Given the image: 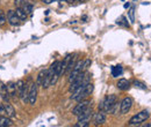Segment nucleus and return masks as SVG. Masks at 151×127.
Returning a JSON list of instances; mask_svg holds the SVG:
<instances>
[{
	"instance_id": "1",
	"label": "nucleus",
	"mask_w": 151,
	"mask_h": 127,
	"mask_svg": "<svg viewBox=\"0 0 151 127\" xmlns=\"http://www.w3.org/2000/svg\"><path fill=\"white\" fill-rule=\"evenodd\" d=\"M150 118V112L148 110H143L141 112H138L137 114H135L134 117L130 118L128 125L129 126H137V125H141L142 123H144L147 119Z\"/></svg>"
},
{
	"instance_id": "2",
	"label": "nucleus",
	"mask_w": 151,
	"mask_h": 127,
	"mask_svg": "<svg viewBox=\"0 0 151 127\" xmlns=\"http://www.w3.org/2000/svg\"><path fill=\"white\" fill-rule=\"evenodd\" d=\"M116 102H117L116 95H108V96H106L104 98V101L99 105V110H102L104 112H109Z\"/></svg>"
},
{
	"instance_id": "3",
	"label": "nucleus",
	"mask_w": 151,
	"mask_h": 127,
	"mask_svg": "<svg viewBox=\"0 0 151 127\" xmlns=\"http://www.w3.org/2000/svg\"><path fill=\"white\" fill-rule=\"evenodd\" d=\"M0 116H6V117L13 119L17 117V113H15L14 108L8 102H5V103L0 104Z\"/></svg>"
},
{
	"instance_id": "4",
	"label": "nucleus",
	"mask_w": 151,
	"mask_h": 127,
	"mask_svg": "<svg viewBox=\"0 0 151 127\" xmlns=\"http://www.w3.org/2000/svg\"><path fill=\"white\" fill-rule=\"evenodd\" d=\"M18 84V96L23 101L28 102V86L23 80H19L17 82Z\"/></svg>"
},
{
	"instance_id": "5",
	"label": "nucleus",
	"mask_w": 151,
	"mask_h": 127,
	"mask_svg": "<svg viewBox=\"0 0 151 127\" xmlns=\"http://www.w3.org/2000/svg\"><path fill=\"white\" fill-rule=\"evenodd\" d=\"M36 99H37V84L32 83L29 86V90H28V102L30 105H35Z\"/></svg>"
},
{
	"instance_id": "6",
	"label": "nucleus",
	"mask_w": 151,
	"mask_h": 127,
	"mask_svg": "<svg viewBox=\"0 0 151 127\" xmlns=\"http://www.w3.org/2000/svg\"><path fill=\"white\" fill-rule=\"evenodd\" d=\"M91 104H92L91 101H84V99H83V101H79L78 104H77L75 108H73V110H72V113L77 117L78 114H80L83 111H85L88 106H91Z\"/></svg>"
},
{
	"instance_id": "7",
	"label": "nucleus",
	"mask_w": 151,
	"mask_h": 127,
	"mask_svg": "<svg viewBox=\"0 0 151 127\" xmlns=\"http://www.w3.org/2000/svg\"><path fill=\"white\" fill-rule=\"evenodd\" d=\"M132 97H124L123 99H122V102L120 103V112L122 113V114H126V113H128L130 109H132Z\"/></svg>"
},
{
	"instance_id": "8",
	"label": "nucleus",
	"mask_w": 151,
	"mask_h": 127,
	"mask_svg": "<svg viewBox=\"0 0 151 127\" xmlns=\"http://www.w3.org/2000/svg\"><path fill=\"white\" fill-rule=\"evenodd\" d=\"M93 116V110L92 106H88L85 111H83L80 114H78V121H90Z\"/></svg>"
},
{
	"instance_id": "9",
	"label": "nucleus",
	"mask_w": 151,
	"mask_h": 127,
	"mask_svg": "<svg viewBox=\"0 0 151 127\" xmlns=\"http://www.w3.org/2000/svg\"><path fill=\"white\" fill-rule=\"evenodd\" d=\"M93 123L95 126L104 125L106 123V112H104L102 110H99V112H96L93 117Z\"/></svg>"
},
{
	"instance_id": "10",
	"label": "nucleus",
	"mask_w": 151,
	"mask_h": 127,
	"mask_svg": "<svg viewBox=\"0 0 151 127\" xmlns=\"http://www.w3.org/2000/svg\"><path fill=\"white\" fill-rule=\"evenodd\" d=\"M7 21H8V23L11 24V26H18L20 23V18H18V15L15 14V11H13V9H9L8 12H7Z\"/></svg>"
},
{
	"instance_id": "11",
	"label": "nucleus",
	"mask_w": 151,
	"mask_h": 127,
	"mask_svg": "<svg viewBox=\"0 0 151 127\" xmlns=\"http://www.w3.org/2000/svg\"><path fill=\"white\" fill-rule=\"evenodd\" d=\"M6 89L9 95V97H17L18 96V84L17 82H9L6 84Z\"/></svg>"
},
{
	"instance_id": "12",
	"label": "nucleus",
	"mask_w": 151,
	"mask_h": 127,
	"mask_svg": "<svg viewBox=\"0 0 151 127\" xmlns=\"http://www.w3.org/2000/svg\"><path fill=\"white\" fill-rule=\"evenodd\" d=\"M116 87H117V89H120V90L126 91L130 88V82H129L128 80H126V79H120V80L117 81V83H116Z\"/></svg>"
},
{
	"instance_id": "13",
	"label": "nucleus",
	"mask_w": 151,
	"mask_h": 127,
	"mask_svg": "<svg viewBox=\"0 0 151 127\" xmlns=\"http://www.w3.org/2000/svg\"><path fill=\"white\" fill-rule=\"evenodd\" d=\"M13 126V120L6 116H0V127Z\"/></svg>"
},
{
	"instance_id": "14",
	"label": "nucleus",
	"mask_w": 151,
	"mask_h": 127,
	"mask_svg": "<svg viewBox=\"0 0 151 127\" xmlns=\"http://www.w3.org/2000/svg\"><path fill=\"white\" fill-rule=\"evenodd\" d=\"M73 55H68L65 58H64V60L62 61V68H60V75H63V74H65V71H66V67H68V65H69V62H70V60H71V58H72Z\"/></svg>"
},
{
	"instance_id": "15",
	"label": "nucleus",
	"mask_w": 151,
	"mask_h": 127,
	"mask_svg": "<svg viewBox=\"0 0 151 127\" xmlns=\"http://www.w3.org/2000/svg\"><path fill=\"white\" fill-rule=\"evenodd\" d=\"M122 73H123L122 66L119 65V66H113V67H112V75H113V77H119V76H121Z\"/></svg>"
},
{
	"instance_id": "16",
	"label": "nucleus",
	"mask_w": 151,
	"mask_h": 127,
	"mask_svg": "<svg viewBox=\"0 0 151 127\" xmlns=\"http://www.w3.org/2000/svg\"><path fill=\"white\" fill-rule=\"evenodd\" d=\"M15 14L18 15V18H20V21H26L28 18V14L22 9V8H17L15 9Z\"/></svg>"
},
{
	"instance_id": "17",
	"label": "nucleus",
	"mask_w": 151,
	"mask_h": 127,
	"mask_svg": "<svg viewBox=\"0 0 151 127\" xmlns=\"http://www.w3.org/2000/svg\"><path fill=\"white\" fill-rule=\"evenodd\" d=\"M22 9H23L28 15H32V14H33V5H30L29 2H26V1H24Z\"/></svg>"
},
{
	"instance_id": "18",
	"label": "nucleus",
	"mask_w": 151,
	"mask_h": 127,
	"mask_svg": "<svg viewBox=\"0 0 151 127\" xmlns=\"http://www.w3.org/2000/svg\"><path fill=\"white\" fill-rule=\"evenodd\" d=\"M47 70H48V68H47ZM47 70H42L41 72L38 73L37 81H36V84H37V86H41V82H42V80H43V76H44V74L47 73Z\"/></svg>"
},
{
	"instance_id": "19",
	"label": "nucleus",
	"mask_w": 151,
	"mask_h": 127,
	"mask_svg": "<svg viewBox=\"0 0 151 127\" xmlns=\"http://www.w3.org/2000/svg\"><path fill=\"white\" fill-rule=\"evenodd\" d=\"M75 57H72V58H71V60H70V62H69V65H68V67H66V71H65V74H66V73H68V74H69V73L71 72V71H72V68H73V66H75Z\"/></svg>"
},
{
	"instance_id": "20",
	"label": "nucleus",
	"mask_w": 151,
	"mask_h": 127,
	"mask_svg": "<svg viewBox=\"0 0 151 127\" xmlns=\"http://www.w3.org/2000/svg\"><path fill=\"white\" fill-rule=\"evenodd\" d=\"M134 86L137 87V88H141V89H143V90H147V89H148L147 84H144V83H142V82H139V81H135V82H134Z\"/></svg>"
},
{
	"instance_id": "21",
	"label": "nucleus",
	"mask_w": 151,
	"mask_h": 127,
	"mask_svg": "<svg viewBox=\"0 0 151 127\" xmlns=\"http://www.w3.org/2000/svg\"><path fill=\"white\" fill-rule=\"evenodd\" d=\"M6 21H7V18H6V14H5V12L0 11V27H1V26H4V24L6 23Z\"/></svg>"
},
{
	"instance_id": "22",
	"label": "nucleus",
	"mask_w": 151,
	"mask_h": 127,
	"mask_svg": "<svg viewBox=\"0 0 151 127\" xmlns=\"http://www.w3.org/2000/svg\"><path fill=\"white\" fill-rule=\"evenodd\" d=\"M129 20H130V22L134 23L135 22V7H132L130 9H129Z\"/></svg>"
},
{
	"instance_id": "23",
	"label": "nucleus",
	"mask_w": 151,
	"mask_h": 127,
	"mask_svg": "<svg viewBox=\"0 0 151 127\" xmlns=\"http://www.w3.org/2000/svg\"><path fill=\"white\" fill-rule=\"evenodd\" d=\"M90 125V121H78L75 127H87Z\"/></svg>"
},
{
	"instance_id": "24",
	"label": "nucleus",
	"mask_w": 151,
	"mask_h": 127,
	"mask_svg": "<svg viewBox=\"0 0 151 127\" xmlns=\"http://www.w3.org/2000/svg\"><path fill=\"white\" fill-rule=\"evenodd\" d=\"M24 4V0H14V5L17 8H22Z\"/></svg>"
},
{
	"instance_id": "25",
	"label": "nucleus",
	"mask_w": 151,
	"mask_h": 127,
	"mask_svg": "<svg viewBox=\"0 0 151 127\" xmlns=\"http://www.w3.org/2000/svg\"><path fill=\"white\" fill-rule=\"evenodd\" d=\"M121 20L123 21V24H124L126 27H129V23L127 22V18H124V16H122V18H121Z\"/></svg>"
},
{
	"instance_id": "26",
	"label": "nucleus",
	"mask_w": 151,
	"mask_h": 127,
	"mask_svg": "<svg viewBox=\"0 0 151 127\" xmlns=\"http://www.w3.org/2000/svg\"><path fill=\"white\" fill-rule=\"evenodd\" d=\"M43 4H47V5H49V4H51V2H54V0H41Z\"/></svg>"
},
{
	"instance_id": "27",
	"label": "nucleus",
	"mask_w": 151,
	"mask_h": 127,
	"mask_svg": "<svg viewBox=\"0 0 151 127\" xmlns=\"http://www.w3.org/2000/svg\"><path fill=\"white\" fill-rule=\"evenodd\" d=\"M63 1H65L68 4H73V2H76V0H63Z\"/></svg>"
},
{
	"instance_id": "28",
	"label": "nucleus",
	"mask_w": 151,
	"mask_h": 127,
	"mask_svg": "<svg viewBox=\"0 0 151 127\" xmlns=\"http://www.w3.org/2000/svg\"><path fill=\"white\" fill-rule=\"evenodd\" d=\"M130 7V2H126L124 4V8H129Z\"/></svg>"
},
{
	"instance_id": "29",
	"label": "nucleus",
	"mask_w": 151,
	"mask_h": 127,
	"mask_svg": "<svg viewBox=\"0 0 151 127\" xmlns=\"http://www.w3.org/2000/svg\"><path fill=\"white\" fill-rule=\"evenodd\" d=\"M76 1H86V0H76Z\"/></svg>"
},
{
	"instance_id": "30",
	"label": "nucleus",
	"mask_w": 151,
	"mask_h": 127,
	"mask_svg": "<svg viewBox=\"0 0 151 127\" xmlns=\"http://www.w3.org/2000/svg\"><path fill=\"white\" fill-rule=\"evenodd\" d=\"M134 1H136V0H134Z\"/></svg>"
},
{
	"instance_id": "31",
	"label": "nucleus",
	"mask_w": 151,
	"mask_h": 127,
	"mask_svg": "<svg viewBox=\"0 0 151 127\" xmlns=\"http://www.w3.org/2000/svg\"><path fill=\"white\" fill-rule=\"evenodd\" d=\"M86 1H87V0H86Z\"/></svg>"
}]
</instances>
